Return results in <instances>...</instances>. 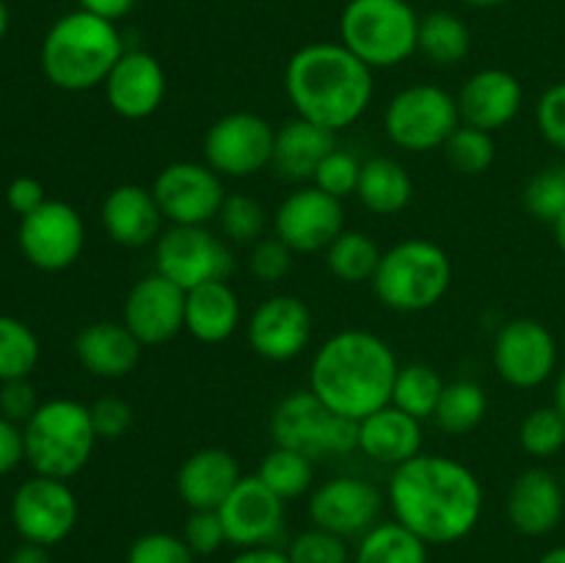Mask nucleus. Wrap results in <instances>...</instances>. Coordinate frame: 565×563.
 Segmentation results:
<instances>
[{
	"mask_svg": "<svg viewBox=\"0 0 565 563\" xmlns=\"http://www.w3.org/2000/svg\"><path fill=\"white\" fill-rule=\"evenodd\" d=\"M524 208L535 221H544V224H555L565 215V163L539 171L524 185Z\"/></svg>",
	"mask_w": 565,
	"mask_h": 563,
	"instance_id": "41",
	"label": "nucleus"
},
{
	"mask_svg": "<svg viewBox=\"0 0 565 563\" xmlns=\"http://www.w3.org/2000/svg\"><path fill=\"white\" fill-rule=\"evenodd\" d=\"M285 92L296 116L340 132L367 114L375 81L373 70L342 42H315L287 61Z\"/></svg>",
	"mask_w": 565,
	"mask_h": 563,
	"instance_id": "3",
	"label": "nucleus"
},
{
	"mask_svg": "<svg viewBox=\"0 0 565 563\" xmlns=\"http://www.w3.org/2000/svg\"><path fill=\"white\" fill-rule=\"evenodd\" d=\"M381 248L367 232L359 230H342L334 237L329 248H326V265L331 274L348 285H362V282H373L375 268L381 263Z\"/></svg>",
	"mask_w": 565,
	"mask_h": 563,
	"instance_id": "34",
	"label": "nucleus"
},
{
	"mask_svg": "<svg viewBox=\"0 0 565 563\" xmlns=\"http://www.w3.org/2000/svg\"><path fill=\"white\" fill-rule=\"evenodd\" d=\"M6 202H9V208L22 219V215L42 208L47 199H44L42 182L33 180V177H17V180L6 188Z\"/></svg>",
	"mask_w": 565,
	"mask_h": 563,
	"instance_id": "50",
	"label": "nucleus"
},
{
	"mask_svg": "<svg viewBox=\"0 0 565 563\" xmlns=\"http://www.w3.org/2000/svg\"><path fill=\"white\" fill-rule=\"evenodd\" d=\"M359 174H362V163L353 158L345 149H334L323 163L318 166L312 177V185H318L320 191H326L334 199H348L351 193H356L359 188Z\"/></svg>",
	"mask_w": 565,
	"mask_h": 563,
	"instance_id": "44",
	"label": "nucleus"
},
{
	"mask_svg": "<svg viewBox=\"0 0 565 563\" xmlns=\"http://www.w3.org/2000/svg\"><path fill=\"white\" fill-rule=\"evenodd\" d=\"M452 263L445 248L425 237H408L381 254L373 287L379 301L395 312H425L447 296Z\"/></svg>",
	"mask_w": 565,
	"mask_h": 563,
	"instance_id": "5",
	"label": "nucleus"
},
{
	"mask_svg": "<svg viewBox=\"0 0 565 563\" xmlns=\"http://www.w3.org/2000/svg\"><path fill=\"white\" fill-rule=\"evenodd\" d=\"M539 563H565V546H555V550L544 552Z\"/></svg>",
	"mask_w": 565,
	"mask_h": 563,
	"instance_id": "57",
	"label": "nucleus"
},
{
	"mask_svg": "<svg viewBox=\"0 0 565 563\" xmlns=\"http://www.w3.org/2000/svg\"><path fill=\"white\" fill-rule=\"evenodd\" d=\"M241 326V298L226 279L204 282L185 293V331L199 342L230 340Z\"/></svg>",
	"mask_w": 565,
	"mask_h": 563,
	"instance_id": "29",
	"label": "nucleus"
},
{
	"mask_svg": "<svg viewBox=\"0 0 565 563\" xmlns=\"http://www.w3.org/2000/svg\"><path fill=\"white\" fill-rule=\"evenodd\" d=\"M11 522L22 541L53 546L77 524V497L66 480L33 475L11 497Z\"/></svg>",
	"mask_w": 565,
	"mask_h": 563,
	"instance_id": "13",
	"label": "nucleus"
},
{
	"mask_svg": "<svg viewBox=\"0 0 565 563\" xmlns=\"http://www.w3.org/2000/svg\"><path fill=\"white\" fill-rule=\"evenodd\" d=\"M158 274L180 285L182 290L204 282L226 279L232 274V252L207 226H171L154 243Z\"/></svg>",
	"mask_w": 565,
	"mask_h": 563,
	"instance_id": "11",
	"label": "nucleus"
},
{
	"mask_svg": "<svg viewBox=\"0 0 565 563\" xmlns=\"http://www.w3.org/2000/svg\"><path fill=\"white\" fill-rule=\"evenodd\" d=\"M535 121L539 130L557 152L565 155V81L546 88L535 108Z\"/></svg>",
	"mask_w": 565,
	"mask_h": 563,
	"instance_id": "47",
	"label": "nucleus"
},
{
	"mask_svg": "<svg viewBox=\"0 0 565 563\" xmlns=\"http://www.w3.org/2000/svg\"><path fill=\"white\" fill-rule=\"evenodd\" d=\"M519 445L533 458H550L565 447V417L555 406H539L519 425Z\"/></svg>",
	"mask_w": 565,
	"mask_h": 563,
	"instance_id": "39",
	"label": "nucleus"
},
{
	"mask_svg": "<svg viewBox=\"0 0 565 563\" xmlns=\"http://www.w3.org/2000/svg\"><path fill=\"white\" fill-rule=\"evenodd\" d=\"M127 563H196V555L182 535L154 530L132 541L127 550Z\"/></svg>",
	"mask_w": 565,
	"mask_h": 563,
	"instance_id": "43",
	"label": "nucleus"
},
{
	"mask_svg": "<svg viewBox=\"0 0 565 563\" xmlns=\"http://www.w3.org/2000/svg\"><path fill=\"white\" fill-rule=\"evenodd\" d=\"M461 125L458 99L434 83H417L390 99L384 110V132L397 149L434 152Z\"/></svg>",
	"mask_w": 565,
	"mask_h": 563,
	"instance_id": "9",
	"label": "nucleus"
},
{
	"mask_svg": "<svg viewBox=\"0 0 565 563\" xmlns=\"http://www.w3.org/2000/svg\"><path fill=\"white\" fill-rule=\"evenodd\" d=\"M397 370L401 364L384 337L345 329L329 337L312 357L309 390L331 412L359 423L392 403Z\"/></svg>",
	"mask_w": 565,
	"mask_h": 563,
	"instance_id": "2",
	"label": "nucleus"
},
{
	"mask_svg": "<svg viewBox=\"0 0 565 563\" xmlns=\"http://www.w3.org/2000/svg\"><path fill=\"white\" fill-rule=\"evenodd\" d=\"M469 44H472V36H469L467 22L452 11H430L419 17L417 53H423L430 64L456 66L458 61L467 59Z\"/></svg>",
	"mask_w": 565,
	"mask_h": 563,
	"instance_id": "32",
	"label": "nucleus"
},
{
	"mask_svg": "<svg viewBox=\"0 0 565 563\" xmlns=\"http://www.w3.org/2000/svg\"><path fill=\"white\" fill-rule=\"evenodd\" d=\"M230 563H290V557H287V550H279V546H248L237 552Z\"/></svg>",
	"mask_w": 565,
	"mask_h": 563,
	"instance_id": "53",
	"label": "nucleus"
},
{
	"mask_svg": "<svg viewBox=\"0 0 565 563\" xmlns=\"http://www.w3.org/2000/svg\"><path fill=\"white\" fill-rule=\"evenodd\" d=\"M486 412H489V397H486L483 386L478 381L458 379L445 384V390H441L434 419L445 434L461 436L478 428L483 423Z\"/></svg>",
	"mask_w": 565,
	"mask_h": 563,
	"instance_id": "33",
	"label": "nucleus"
},
{
	"mask_svg": "<svg viewBox=\"0 0 565 563\" xmlns=\"http://www.w3.org/2000/svg\"><path fill=\"white\" fill-rule=\"evenodd\" d=\"M152 193L171 226H207L210 221L218 219L226 199L218 171L193 160H177L166 166L154 177Z\"/></svg>",
	"mask_w": 565,
	"mask_h": 563,
	"instance_id": "12",
	"label": "nucleus"
},
{
	"mask_svg": "<svg viewBox=\"0 0 565 563\" xmlns=\"http://www.w3.org/2000/svg\"><path fill=\"white\" fill-rule=\"evenodd\" d=\"M552 406H555L557 412H561L565 417V364H563V370L557 373V379H555V401H552Z\"/></svg>",
	"mask_w": 565,
	"mask_h": 563,
	"instance_id": "55",
	"label": "nucleus"
},
{
	"mask_svg": "<svg viewBox=\"0 0 565 563\" xmlns=\"http://www.w3.org/2000/svg\"><path fill=\"white\" fill-rule=\"evenodd\" d=\"M22 461H25V436L17 423L0 414V475L14 472Z\"/></svg>",
	"mask_w": 565,
	"mask_h": 563,
	"instance_id": "51",
	"label": "nucleus"
},
{
	"mask_svg": "<svg viewBox=\"0 0 565 563\" xmlns=\"http://www.w3.org/2000/svg\"><path fill=\"white\" fill-rule=\"evenodd\" d=\"M121 55L125 44L114 22L77 9L61 17L44 36L42 72L55 88L88 92L108 81Z\"/></svg>",
	"mask_w": 565,
	"mask_h": 563,
	"instance_id": "4",
	"label": "nucleus"
},
{
	"mask_svg": "<svg viewBox=\"0 0 565 563\" xmlns=\"http://www.w3.org/2000/svg\"><path fill=\"white\" fill-rule=\"evenodd\" d=\"M6 31H9V9H6V3L0 0V39L6 36Z\"/></svg>",
	"mask_w": 565,
	"mask_h": 563,
	"instance_id": "59",
	"label": "nucleus"
},
{
	"mask_svg": "<svg viewBox=\"0 0 565 563\" xmlns=\"http://www.w3.org/2000/svg\"><path fill=\"white\" fill-rule=\"evenodd\" d=\"M359 450L375 464L401 467L423 450V423L386 403L384 408L359 419Z\"/></svg>",
	"mask_w": 565,
	"mask_h": 563,
	"instance_id": "27",
	"label": "nucleus"
},
{
	"mask_svg": "<svg viewBox=\"0 0 565 563\" xmlns=\"http://www.w3.org/2000/svg\"><path fill=\"white\" fill-rule=\"evenodd\" d=\"M103 86L105 99L116 116L130 121L149 119L163 105L166 72L147 50H125Z\"/></svg>",
	"mask_w": 565,
	"mask_h": 563,
	"instance_id": "21",
	"label": "nucleus"
},
{
	"mask_svg": "<svg viewBox=\"0 0 565 563\" xmlns=\"http://www.w3.org/2000/svg\"><path fill=\"white\" fill-rule=\"evenodd\" d=\"M552 230H555V243H557V248H561V252L565 254V215H561V219H557L555 224H552Z\"/></svg>",
	"mask_w": 565,
	"mask_h": 563,
	"instance_id": "56",
	"label": "nucleus"
},
{
	"mask_svg": "<svg viewBox=\"0 0 565 563\" xmlns=\"http://www.w3.org/2000/svg\"><path fill=\"white\" fill-rule=\"evenodd\" d=\"M241 478L237 458L230 450L202 447L182 461L177 472V491L191 511H218Z\"/></svg>",
	"mask_w": 565,
	"mask_h": 563,
	"instance_id": "24",
	"label": "nucleus"
},
{
	"mask_svg": "<svg viewBox=\"0 0 565 563\" xmlns=\"http://www.w3.org/2000/svg\"><path fill=\"white\" fill-rule=\"evenodd\" d=\"M353 563H428V544L392 519L379 522L359 539Z\"/></svg>",
	"mask_w": 565,
	"mask_h": 563,
	"instance_id": "31",
	"label": "nucleus"
},
{
	"mask_svg": "<svg viewBox=\"0 0 565 563\" xmlns=\"http://www.w3.org/2000/svg\"><path fill=\"white\" fill-rule=\"evenodd\" d=\"M419 17L408 0H348L340 42L370 70H390L417 53Z\"/></svg>",
	"mask_w": 565,
	"mask_h": 563,
	"instance_id": "7",
	"label": "nucleus"
},
{
	"mask_svg": "<svg viewBox=\"0 0 565 563\" xmlns=\"http://www.w3.org/2000/svg\"><path fill=\"white\" fill-rule=\"evenodd\" d=\"M103 226L114 243L125 248H143L160 237L163 213L152 188L125 182L116 185L103 202Z\"/></svg>",
	"mask_w": 565,
	"mask_h": 563,
	"instance_id": "25",
	"label": "nucleus"
},
{
	"mask_svg": "<svg viewBox=\"0 0 565 563\" xmlns=\"http://www.w3.org/2000/svg\"><path fill=\"white\" fill-rule=\"evenodd\" d=\"M276 130L268 119L248 110H235L210 125L204 136V158L213 171L221 177H246L259 174L274 160Z\"/></svg>",
	"mask_w": 565,
	"mask_h": 563,
	"instance_id": "10",
	"label": "nucleus"
},
{
	"mask_svg": "<svg viewBox=\"0 0 565 563\" xmlns=\"http://www.w3.org/2000/svg\"><path fill=\"white\" fill-rule=\"evenodd\" d=\"M356 196L379 215H395L408 208L414 196V180L406 166L392 158H370L362 163Z\"/></svg>",
	"mask_w": 565,
	"mask_h": 563,
	"instance_id": "30",
	"label": "nucleus"
},
{
	"mask_svg": "<svg viewBox=\"0 0 565 563\" xmlns=\"http://www.w3.org/2000/svg\"><path fill=\"white\" fill-rule=\"evenodd\" d=\"M445 158L450 163L452 171L467 177H478L483 171L491 169L494 163V138L491 132L478 130L472 125H458V130L447 138Z\"/></svg>",
	"mask_w": 565,
	"mask_h": 563,
	"instance_id": "38",
	"label": "nucleus"
},
{
	"mask_svg": "<svg viewBox=\"0 0 565 563\" xmlns=\"http://www.w3.org/2000/svg\"><path fill=\"white\" fill-rule=\"evenodd\" d=\"M467 6H475V9H494V6L508 3V0H463Z\"/></svg>",
	"mask_w": 565,
	"mask_h": 563,
	"instance_id": "58",
	"label": "nucleus"
},
{
	"mask_svg": "<svg viewBox=\"0 0 565 563\" xmlns=\"http://www.w3.org/2000/svg\"><path fill=\"white\" fill-rule=\"evenodd\" d=\"M494 370L505 384L533 390L546 384L557 370L555 334L541 320L513 318L494 337Z\"/></svg>",
	"mask_w": 565,
	"mask_h": 563,
	"instance_id": "15",
	"label": "nucleus"
},
{
	"mask_svg": "<svg viewBox=\"0 0 565 563\" xmlns=\"http://www.w3.org/2000/svg\"><path fill=\"white\" fill-rule=\"evenodd\" d=\"M9 563H53V557H50L47 546L31 544V541H25V544L17 546V550L11 552Z\"/></svg>",
	"mask_w": 565,
	"mask_h": 563,
	"instance_id": "54",
	"label": "nucleus"
},
{
	"mask_svg": "<svg viewBox=\"0 0 565 563\" xmlns=\"http://www.w3.org/2000/svg\"><path fill=\"white\" fill-rule=\"evenodd\" d=\"M226 541L241 550L274 546L285 530V500L276 497L257 475H243L224 506L218 508Z\"/></svg>",
	"mask_w": 565,
	"mask_h": 563,
	"instance_id": "20",
	"label": "nucleus"
},
{
	"mask_svg": "<svg viewBox=\"0 0 565 563\" xmlns=\"http://www.w3.org/2000/svg\"><path fill=\"white\" fill-rule=\"evenodd\" d=\"M42 406L36 397V390L28 379H14L3 381L0 386V414L11 423H28V419L36 414V408Z\"/></svg>",
	"mask_w": 565,
	"mask_h": 563,
	"instance_id": "49",
	"label": "nucleus"
},
{
	"mask_svg": "<svg viewBox=\"0 0 565 563\" xmlns=\"http://www.w3.org/2000/svg\"><path fill=\"white\" fill-rule=\"evenodd\" d=\"M121 323L141 346H163L174 340L185 329V290L158 270L143 276L127 293Z\"/></svg>",
	"mask_w": 565,
	"mask_h": 563,
	"instance_id": "19",
	"label": "nucleus"
},
{
	"mask_svg": "<svg viewBox=\"0 0 565 563\" xmlns=\"http://www.w3.org/2000/svg\"><path fill=\"white\" fill-rule=\"evenodd\" d=\"M337 149L334 132L326 130V127L315 125V121L290 119L287 125H281L276 130L274 138V166L279 171V177L290 182H307L312 180L318 166L329 158Z\"/></svg>",
	"mask_w": 565,
	"mask_h": 563,
	"instance_id": "28",
	"label": "nucleus"
},
{
	"mask_svg": "<svg viewBox=\"0 0 565 563\" xmlns=\"http://www.w3.org/2000/svg\"><path fill=\"white\" fill-rule=\"evenodd\" d=\"M141 342L121 320H94L75 337V357L97 379H125L141 359Z\"/></svg>",
	"mask_w": 565,
	"mask_h": 563,
	"instance_id": "26",
	"label": "nucleus"
},
{
	"mask_svg": "<svg viewBox=\"0 0 565 563\" xmlns=\"http://www.w3.org/2000/svg\"><path fill=\"white\" fill-rule=\"evenodd\" d=\"M390 506L397 522L425 544H456L483 517V484L467 464L419 453L392 469Z\"/></svg>",
	"mask_w": 565,
	"mask_h": 563,
	"instance_id": "1",
	"label": "nucleus"
},
{
	"mask_svg": "<svg viewBox=\"0 0 565 563\" xmlns=\"http://www.w3.org/2000/svg\"><path fill=\"white\" fill-rule=\"evenodd\" d=\"M88 412H92V425L97 439H121L132 428V406L125 397L105 395L94 406H88Z\"/></svg>",
	"mask_w": 565,
	"mask_h": 563,
	"instance_id": "48",
	"label": "nucleus"
},
{
	"mask_svg": "<svg viewBox=\"0 0 565 563\" xmlns=\"http://www.w3.org/2000/svg\"><path fill=\"white\" fill-rule=\"evenodd\" d=\"M441 390H445V381H441L439 370H434L425 362L403 364L397 370L395 390H392V406H397L401 412L412 414V417L423 423V419L434 417Z\"/></svg>",
	"mask_w": 565,
	"mask_h": 563,
	"instance_id": "35",
	"label": "nucleus"
},
{
	"mask_svg": "<svg viewBox=\"0 0 565 563\" xmlns=\"http://www.w3.org/2000/svg\"><path fill=\"white\" fill-rule=\"evenodd\" d=\"M138 0H81L83 11H92V14L103 17V20H121V17L130 14L136 9Z\"/></svg>",
	"mask_w": 565,
	"mask_h": 563,
	"instance_id": "52",
	"label": "nucleus"
},
{
	"mask_svg": "<svg viewBox=\"0 0 565 563\" xmlns=\"http://www.w3.org/2000/svg\"><path fill=\"white\" fill-rule=\"evenodd\" d=\"M292 248L285 246L279 237H259L248 254V268L259 282H279L292 268Z\"/></svg>",
	"mask_w": 565,
	"mask_h": 563,
	"instance_id": "45",
	"label": "nucleus"
},
{
	"mask_svg": "<svg viewBox=\"0 0 565 563\" xmlns=\"http://www.w3.org/2000/svg\"><path fill=\"white\" fill-rule=\"evenodd\" d=\"M463 125L494 132L511 125L524 103V88L516 75L505 70H480L463 83L458 94Z\"/></svg>",
	"mask_w": 565,
	"mask_h": 563,
	"instance_id": "22",
	"label": "nucleus"
},
{
	"mask_svg": "<svg viewBox=\"0 0 565 563\" xmlns=\"http://www.w3.org/2000/svg\"><path fill=\"white\" fill-rule=\"evenodd\" d=\"M345 230L340 199L329 196L318 185L292 191L274 213V232L296 254L326 252Z\"/></svg>",
	"mask_w": 565,
	"mask_h": 563,
	"instance_id": "16",
	"label": "nucleus"
},
{
	"mask_svg": "<svg viewBox=\"0 0 565 563\" xmlns=\"http://www.w3.org/2000/svg\"><path fill=\"white\" fill-rule=\"evenodd\" d=\"M25 461L44 478L66 480L81 472L92 458L97 434L88 406L66 397L42 403L22 428Z\"/></svg>",
	"mask_w": 565,
	"mask_h": 563,
	"instance_id": "6",
	"label": "nucleus"
},
{
	"mask_svg": "<svg viewBox=\"0 0 565 563\" xmlns=\"http://www.w3.org/2000/svg\"><path fill=\"white\" fill-rule=\"evenodd\" d=\"M384 495L370 480L356 475H337L309 497V517L315 528H323L342 539H362L379 524Z\"/></svg>",
	"mask_w": 565,
	"mask_h": 563,
	"instance_id": "17",
	"label": "nucleus"
},
{
	"mask_svg": "<svg viewBox=\"0 0 565 563\" xmlns=\"http://www.w3.org/2000/svg\"><path fill=\"white\" fill-rule=\"evenodd\" d=\"M257 478L285 502L296 500V497L307 495L309 486H312L315 461L303 453L290 450V447L274 445V450L259 464Z\"/></svg>",
	"mask_w": 565,
	"mask_h": 563,
	"instance_id": "36",
	"label": "nucleus"
},
{
	"mask_svg": "<svg viewBox=\"0 0 565 563\" xmlns=\"http://www.w3.org/2000/svg\"><path fill=\"white\" fill-rule=\"evenodd\" d=\"M265 221H268V213H265L263 204L257 202L248 193H226L224 204H221L218 224L221 232L230 237L232 243H257L263 237Z\"/></svg>",
	"mask_w": 565,
	"mask_h": 563,
	"instance_id": "40",
	"label": "nucleus"
},
{
	"mask_svg": "<svg viewBox=\"0 0 565 563\" xmlns=\"http://www.w3.org/2000/svg\"><path fill=\"white\" fill-rule=\"evenodd\" d=\"M39 337L31 326L11 315H0V381L28 379L39 362Z\"/></svg>",
	"mask_w": 565,
	"mask_h": 563,
	"instance_id": "37",
	"label": "nucleus"
},
{
	"mask_svg": "<svg viewBox=\"0 0 565 563\" xmlns=\"http://www.w3.org/2000/svg\"><path fill=\"white\" fill-rule=\"evenodd\" d=\"M270 436L279 447L303 453L312 461L359 450V423L331 412L312 390L290 392L270 414Z\"/></svg>",
	"mask_w": 565,
	"mask_h": 563,
	"instance_id": "8",
	"label": "nucleus"
},
{
	"mask_svg": "<svg viewBox=\"0 0 565 563\" xmlns=\"http://www.w3.org/2000/svg\"><path fill=\"white\" fill-rule=\"evenodd\" d=\"M508 519L522 535H546L561 524L565 513V489L555 472L530 467L513 480L508 495Z\"/></svg>",
	"mask_w": 565,
	"mask_h": 563,
	"instance_id": "23",
	"label": "nucleus"
},
{
	"mask_svg": "<svg viewBox=\"0 0 565 563\" xmlns=\"http://www.w3.org/2000/svg\"><path fill=\"white\" fill-rule=\"evenodd\" d=\"M20 252L39 270H66L77 263L86 246V224L81 213L66 202H44L33 213L22 215Z\"/></svg>",
	"mask_w": 565,
	"mask_h": 563,
	"instance_id": "14",
	"label": "nucleus"
},
{
	"mask_svg": "<svg viewBox=\"0 0 565 563\" xmlns=\"http://www.w3.org/2000/svg\"><path fill=\"white\" fill-rule=\"evenodd\" d=\"M246 337L257 357L268 362H290L301 357L312 340V312L298 296L276 293L254 309Z\"/></svg>",
	"mask_w": 565,
	"mask_h": 563,
	"instance_id": "18",
	"label": "nucleus"
},
{
	"mask_svg": "<svg viewBox=\"0 0 565 563\" xmlns=\"http://www.w3.org/2000/svg\"><path fill=\"white\" fill-rule=\"evenodd\" d=\"M182 539H185V544L191 546L196 557L213 555L221 546L230 544L218 511H191L185 530H182Z\"/></svg>",
	"mask_w": 565,
	"mask_h": 563,
	"instance_id": "46",
	"label": "nucleus"
},
{
	"mask_svg": "<svg viewBox=\"0 0 565 563\" xmlns=\"http://www.w3.org/2000/svg\"><path fill=\"white\" fill-rule=\"evenodd\" d=\"M290 563H353L348 539L323 528H309L298 533L287 546Z\"/></svg>",
	"mask_w": 565,
	"mask_h": 563,
	"instance_id": "42",
	"label": "nucleus"
}]
</instances>
